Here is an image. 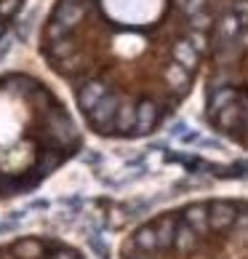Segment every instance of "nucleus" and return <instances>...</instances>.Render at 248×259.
Segmentation results:
<instances>
[{"instance_id": "f257e3e1", "label": "nucleus", "mask_w": 248, "mask_h": 259, "mask_svg": "<svg viewBox=\"0 0 248 259\" xmlns=\"http://www.w3.org/2000/svg\"><path fill=\"white\" fill-rule=\"evenodd\" d=\"M211 0H56L40 54L72 85L75 102L102 137H147L166 120L150 102L139 67L155 56L179 99L211 51Z\"/></svg>"}, {"instance_id": "f03ea898", "label": "nucleus", "mask_w": 248, "mask_h": 259, "mask_svg": "<svg viewBox=\"0 0 248 259\" xmlns=\"http://www.w3.org/2000/svg\"><path fill=\"white\" fill-rule=\"evenodd\" d=\"M83 147L78 123L45 83L0 75V203L37 190Z\"/></svg>"}, {"instance_id": "7ed1b4c3", "label": "nucleus", "mask_w": 248, "mask_h": 259, "mask_svg": "<svg viewBox=\"0 0 248 259\" xmlns=\"http://www.w3.org/2000/svg\"><path fill=\"white\" fill-rule=\"evenodd\" d=\"M118 259H248V200L208 198L160 211L123 238Z\"/></svg>"}, {"instance_id": "20e7f679", "label": "nucleus", "mask_w": 248, "mask_h": 259, "mask_svg": "<svg viewBox=\"0 0 248 259\" xmlns=\"http://www.w3.org/2000/svg\"><path fill=\"white\" fill-rule=\"evenodd\" d=\"M0 259H85V254L54 235H16L0 241Z\"/></svg>"}, {"instance_id": "39448f33", "label": "nucleus", "mask_w": 248, "mask_h": 259, "mask_svg": "<svg viewBox=\"0 0 248 259\" xmlns=\"http://www.w3.org/2000/svg\"><path fill=\"white\" fill-rule=\"evenodd\" d=\"M24 8V0H0V43L8 40V27L16 22L19 11Z\"/></svg>"}]
</instances>
